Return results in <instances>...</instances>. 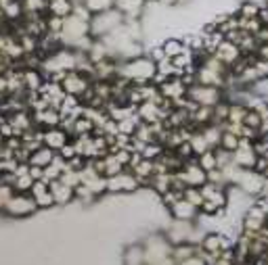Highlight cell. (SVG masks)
Masks as SVG:
<instances>
[{"mask_svg": "<svg viewBox=\"0 0 268 265\" xmlns=\"http://www.w3.org/2000/svg\"><path fill=\"white\" fill-rule=\"evenodd\" d=\"M182 180H185L189 186H203L206 184V169L199 167V165L187 167V171L182 173Z\"/></svg>", "mask_w": 268, "mask_h": 265, "instance_id": "obj_1", "label": "cell"}, {"mask_svg": "<svg viewBox=\"0 0 268 265\" xmlns=\"http://www.w3.org/2000/svg\"><path fill=\"white\" fill-rule=\"evenodd\" d=\"M111 190H134L136 188V178H132V175H117V178L111 180Z\"/></svg>", "mask_w": 268, "mask_h": 265, "instance_id": "obj_2", "label": "cell"}, {"mask_svg": "<svg viewBox=\"0 0 268 265\" xmlns=\"http://www.w3.org/2000/svg\"><path fill=\"white\" fill-rule=\"evenodd\" d=\"M164 52H166V57L168 59H176L178 54H182V52H187L189 48H185V44H182L180 40H166V44H164Z\"/></svg>", "mask_w": 268, "mask_h": 265, "instance_id": "obj_3", "label": "cell"}, {"mask_svg": "<svg viewBox=\"0 0 268 265\" xmlns=\"http://www.w3.org/2000/svg\"><path fill=\"white\" fill-rule=\"evenodd\" d=\"M199 165L206 171H214V169H218V154L216 152H212V150H206L201 154V159H199Z\"/></svg>", "mask_w": 268, "mask_h": 265, "instance_id": "obj_4", "label": "cell"}, {"mask_svg": "<svg viewBox=\"0 0 268 265\" xmlns=\"http://www.w3.org/2000/svg\"><path fill=\"white\" fill-rule=\"evenodd\" d=\"M141 6H143V0H120V2H117V8H120L122 13H128V15L136 13Z\"/></svg>", "mask_w": 268, "mask_h": 265, "instance_id": "obj_5", "label": "cell"}, {"mask_svg": "<svg viewBox=\"0 0 268 265\" xmlns=\"http://www.w3.org/2000/svg\"><path fill=\"white\" fill-rule=\"evenodd\" d=\"M50 6H52V10H55L57 15H65L69 10V2H65V0H57V2H52Z\"/></svg>", "mask_w": 268, "mask_h": 265, "instance_id": "obj_6", "label": "cell"}]
</instances>
